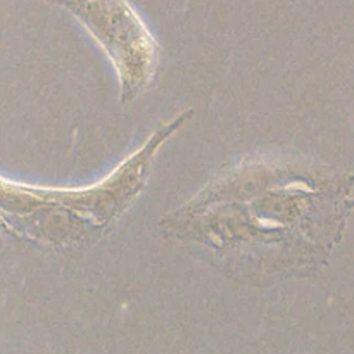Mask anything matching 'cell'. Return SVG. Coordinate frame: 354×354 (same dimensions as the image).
I'll use <instances>...</instances> for the list:
<instances>
[{"mask_svg":"<svg viewBox=\"0 0 354 354\" xmlns=\"http://www.w3.org/2000/svg\"><path fill=\"white\" fill-rule=\"evenodd\" d=\"M192 114V109H187L159 127L113 175L92 187L40 189L3 180V223L21 237L47 248H90L133 204L161 145Z\"/></svg>","mask_w":354,"mask_h":354,"instance_id":"obj_1","label":"cell"},{"mask_svg":"<svg viewBox=\"0 0 354 354\" xmlns=\"http://www.w3.org/2000/svg\"><path fill=\"white\" fill-rule=\"evenodd\" d=\"M69 10L109 57L120 83L121 102L137 99L152 85L159 45L128 0H47Z\"/></svg>","mask_w":354,"mask_h":354,"instance_id":"obj_2","label":"cell"}]
</instances>
